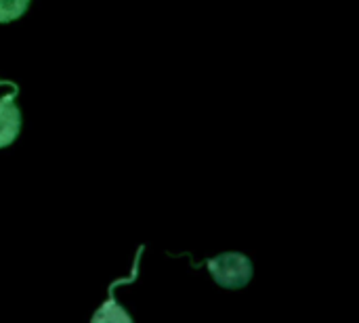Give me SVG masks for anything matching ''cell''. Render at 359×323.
Returning a JSON list of instances; mask_svg holds the SVG:
<instances>
[{
	"label": "cell",
	"instance_id": "obj_1",
	"mask_svg": "<svg viewBox=\"0 0 359 323\" xmlns=\"http://www.w3.org/2000/svg\"><path fill=\"white\" fill-rule=\"evenodd\" d=\"M206 267L212 275V280L225 288V290H242L250 277H252V265L248 256L240 252H225L210 261H206Z\"/></svg>",
	"mask_w": 359,
	"mask_h": 323
},
{
	"label": "cell",
	"instance_id": "obj_2",
	"mask_svg": "<svg viewBox=\"0 0 359 323\" xmlns=\"http://www.w3.org/2000/svg\"><path fill=\"white\" fill-rule=\"evenodd\" d=\"M13 99L15 92L0 97V149L13 145L21 130V111Z\"/></svg>",
	"mask_w": 359,
	"mask_h": 323
},
{
	"label": "cell",
	"instance_id": "obj_3",
	"mask_svg": "<svg viewBox=\"0 0 359 323\" xmlns=\"http://www.w3.org/2000/svg\"><path fill=\"white\" fill-rule=\"evenodd\" d=\"M29 0H0V23H11L27 11Z\"/></svg>",
	"mask_w": 359,
	"mask_h": 323
}]
</instances>
